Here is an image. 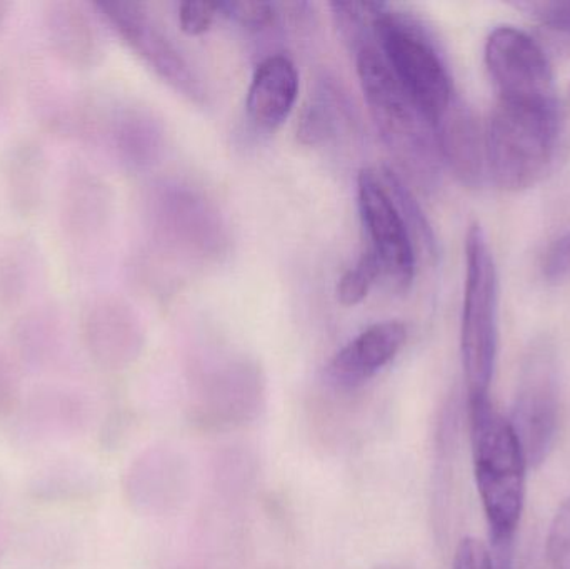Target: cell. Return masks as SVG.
Instances as JSON below:
<instances>
[{"label": "cell", "instance_id": "52a82bcc", "mask_svg": "<svg viewBox=\"0 0 570 569\" xmlns=\"http://www.w3.org/2000/svg\"><path fill=\"white\" fill-rule=\"evenodd\" d=\"M558 364L548 344L529 351L519 376L511 424L524 451L529 467H541L548 460L559 431Z\"/></svg>", "mask_w": 570, "mask_h": 569}, {"label": "cell", "instance_id": "6da1fadb", "mask_svg": "<svg viewBox=\"0 0 570 569\" xmlns=\"http://www.w3.org/2000/svg\"><path fill=\"white\" fill-rule=\"evenodd\" d=\"M469 426L475 483L491 533L492 563L494 569H512L528 460L511 421L495 410L491 398L469 401Z\"/></svg>", "mask_w": 570, "mask_h": 569}, {"label": "cell", "instance_id": "d4e9b609", "mask_svg": "<svg viewBox=\"0 0 570 569\" xmlns=\"http://www.w3.org/2000/svg\"><path fill=\"white\" fill-rule=\"evenodd\" d=\"M220 16L236 22L243 29L249 32H261L273 26L276 20V6L269 2H253V0H244V2H223L219 3Z\"/></svg>", "mask_w": 570, "mask_h": 569}, {"label": "cell", "instance_id": "7402d4cb", "mask_svg": "<svg viewBox=\"0 0 570 569\" xmlns=\"http://www.w3.org/2000/svg\"><path fill=\"white\" fill-rule=\"evenodd\" d=\"M30 490L37 500L66 503V501L76 500L82 491L87 490V481L80 470L72 467V463L57 464L43 471L42 474H37Z\"/></svg>", "mask_w": 570, "mask_h": 569}, {"label": "cell", "instance_id": "30bf717a", "mask_svg": "<svg viewBox=\"0 0 570 569\" xmlns=\"http://www.w3.org/2000/svg\"><path fill=\"white\" fill-rule=\"evenodd\" d=\"M80 336L94 361L106 370H124L139 357L144 333L129 304L112 296L90 300L80 316Z\"/></svg>", "mask_w": 570, "mask_h": 569}, {"label": "cell", "instance_id": "cb8c5ba5", "mask_svg": "<svg viewBox=\"0 0 570 569\" xmlns=\"http://www.w3.org/2000/svg\"><path fill=\"white\" fill-rule=\"evenodd\" d=\"M22 367L12 347L0 344V421L16 416L22 404Z\"/></svg>", "mask_w": 570, "mask_h": 569}, {"label": "cell", "instance_id": "1f68e13d", "mask_svg": "<svg viewBox=\"0 0 570 569\" xmlns=\"http://www.w3.org/2000/svg\"><path fill=\"white\" fill-rule=\"evenodd\" d=\"M10 89L9 82H7L6 76L0 72V117H2L3 110L7 109V104H9Z\"/></svg>", "mask_w": 570, "mask_h": 569}, {"label": "cell", "instance_id": "ffe728a7", "mask_svg": "<svg viewBox=\"0 0 570 569\" xmlns=\"http://www.w3.org/2000/svg\"><path fill=\"white\" fill-rule=\"evenodd\" d=\"M39 273V251L26 236L0 239V314L23 307Z\"/></svg>", "mask_w": 570, "mask_h": 569}, {"label": "cell", "instance_id": "484cf974", "mask_svg": "<svg viewBox=\"0 0 570 569\" xmlns=\"http://www.w3.org/2000/svg\"><path fill=\"white\" fill-rule=\"evenodd\" d=\"M334 133V117L324 99L308 104L298 122V139L305 146H317Z\"/></svg>", "mask_w": 570, "mask_h": 569}, {"label": "cell", "instance_id": "5bb4252c", "mask_svg": "<svg viewBox=\"0 0 570 569\" xmlns=\"http://www.w3.org/2000/svg\"><path fill=\"white\" fill-rule=\"evenodd\" d=\"M49 156L37 137L13 139L0 157V183L7 206L20 219L36 216L46 199Z\"/></svg>", "mask_w": 570, "mask_h": 569}, {"label": "cell", "instance_id": "7c38bea8", "mask_svg": "<svg viewBox=\"0 0 570 569\" xmlns=\"http://www.w3.org/2000/svg\"><path fill=\"white\" fill-rule=\"evenodd\" d=\"M112 213L106 180L83 163H70L59 193V226L73 243H86L102 233Z\"/></svg>", "mask_w": 570, "mask_h": 569}, {"label": "cell", "instance_id": "5b68a950", "mask_svg": "<svg viewBox=\"0 0 570 569\" xmlns=\"http://www.w3.org/2000/svg\"><path fill=\"white\" fill-rule=\"evenodd\" d=\"M374 32L395 79L434 129L455 102L451 73L434 40L417 20L385 3L375 19Z\"/></svg>", "mask_w": 570, "mask_h": 569}, {"label": "cell", "instance_id": "ba28073f", "mask_svg": "<svg viewBox=\"0 0 570 569\" xmlns=\"http://www.w3.org/2000/svg\"><path fill=\"white\" fill-rule=\"evenodd\" d=\"M484 59L499 100L558 106L551 63L541 46L524 30L512 26L492 30L485 42Z\"/></svg>", "mask_w": 570, "mask_h": 569}, {"label": "cell", "instance_id": "277c9868", "mask_svg": "<svg viewBox=\"0 0 570 569\" xmlns=\"http://www.w3.org/2000/svg\"><path fill=\"white\" fill-rule=\"evenodd\" d=\"M499 347V281L494 256L481 224L465 236V287L461 356L468 401L489 398Z\"/></svg>", "mask_w": 570, "mask_h": 569}, {"label": "cell", "instance_id": "f1b7e54d", "mask_svg": "<svg viewBox=\"0 0 570 569\" xmlns=\"http://www.w3.org/2000/svg\"><path fill=\"white\" fill-rule=\"evenodd\" d=\"M220 16L219 3L183 2L179 6L180 29L187 36H203Z\"/></svg>", "mask_w": 570, "mask_h": 569}, {"label": "cell", "instance_id": "2e32d148", "mask_svg": "<svg viewBox=\"0 0 570 569\" xmlns=\"http://www.w3.org/2000/svg\"><path fill=\"white\" fill-rule=\"evenodd\" d=\"M298 96V72L288 57H266L254 70L247 90V116L263 130L283 126Z\"/></svg>", "mask_w": 570, "mask_h": 569}, {"label": "cell", "instance_id": "836d02e7", "mask_svg": "<svg viewBox=\"0 0 570 569\" xmlns=\"http://www.w3.org/2000/svg\"><path fill=\"white\" fill-rule=\"evenodd\" d=\"M568 96H569V102H570V86H569V92H568Z\"/></svg>", "mask_w": 570, "mask_h": 569}, {"label": "cell", "instance_id": "4fadbf2b", "mask_svg": "<svg viewBox=\"0 0 570 569\" xmlns=\"http://www.w3.org/2000/svg\"><path fill=\"white\" fill-rule=\"evenodd\" d=\"M405 343L407 327L399 321L372 324L332 357L327 380L341 390L362 386L391 364Z\"/></svg>", "mask_w": 570, "mask_h": 569}, {"label": "cell", "instance_id": "8992f818", "mask_svg": "<svg viewBox=\"0 0 570 569\" xmlns=\"http://www.w3.org/2000/svg\"><path fill=\"white\" fill-rule=\"evenodd\" d=\"M100 19L159 77L190 102H206V90L186 57L164 32L146 3L107 0L94 3Z\"/></svg>", "mask_w": 570, "mask_h": 569}, {"label": "cell", "instance_id": "8fae6325", "mask_svg": "<svg viewBox=\"0 0 570 569\" xmlns=\"http://www.w3.org/2000/svg\"><path fill=\"white\" fill-rule=\"evenodd\" d=\"M104 20L96 6L77 0L43 3L42 27L53 56L73 70H90L106 56Z\"/></svg>", "mask_w": 570, "mask_h": 569}, {"label": "cell", "instance_id": "4dcf8cb0", "mask_svg": "<svg viewBox=\"0 0 570 569\" xmlns=\"http://www.w3.org/2000/svg\"><path fill=\"white\" fill-rule=\"evenodd\" d=\"M544 276L549 281H559L570 274V230L564 236L559 237L548 253H546L544 264H542Z\"/></svg>", "mask_w": 570, "mask_h": 569}, {"label": "cell", "instance_id": "3957f363", "mask_svg": "<svg viewBox=\"0 0 570 569\" xmlns=\"http://www.w3.org/2000/svg\"><path fill=\"white\" fill-rule=\"evenodd\" d=\"M354 56L365 102L385 146L409 174L417 179L431 177L439 157L431 124L395 79L377 42L362 47Z\"/></svg>", "mask_w": 570, "mask_h": 569}, {"label": "cell", "instance_id": "83f0119b", "mask_svg": "<svg viewBox=\"0 0 570 569\" xmlns=\"http://www.w3.org/2000/svg\"><path fill=\"white\" fill-rule=\"evenodd\" d=\"M548 557L552 569H570V497L559 508L552 521Z\"/></svg>", "mask_w": 570, "mask_h": 569}, {"label": "cell", "instance_id": "d6986e66", "mask_svg": "<svg viewBox=\"0 0 570 569\" xmlns=\"http://www.w3.org/2000/svg\"><path fill=\"white\" fill-rule=\"evenodd\" d=\"M434 136L439 156L464 183L474 184L484 174V134L472 114L458 100L435 124Z\"/></svg>", "mask_w": 570, "mask_h": 569}, {"label": "cell", "instance_id": "603a6c76", "mask_svg": "<svg viewBox=\"0 0 570 569\" xmlns=\"http://www.w3.org/2000/svg\"><path fill=\"white\" fill-rule=\"evenodd\" d=\"M382 277L381 264L371 249L365 251L357 263L342 274L337 284V300L342 306H357L371 293L372 286Z\"/></svg>", "mask_w": 570, "mask_h": 569}, {"label": "cell", "instance_id": "44dd1931", "mask_svg": "<svg viewBox=\"0 0 570 569\" xmlns=\"http://www.w3.org/2000/svg\"><path fill=\"white\" fill-rule=\"evenodd\" d=\"M384 3L332 2L335 26L351 52H357L368 43H375L374 23Z\"/></svg>", "mask_w": 570, "mask_h": 569}, {"label": "cell", "instance_id": "f546056e", "mask_svg": "<svg viewBox=\"0 0 570 569\" xmlns=\"http://www.w3.org/2000/svg\"><path fill=\"white\" fill-rule=\"evenodd\" d=\"M452 569H494L491 551L475 538H464L455 551Z\"/></svg>", "mask_w": 570, "mask_h": 569}, {"label": "cell", "instance_id": "e0dca14e", "mask_svg": "<svg viewBox=\"0 0 570 569\" xmlns=\"http://www.w3.org/2000/svg\"><path fill=\"white\" fill-rule=\"evenodd\" d=\"M173 451L153 448L144 451L127 470L124 493L127 503L140 513H163L180 494L183 468Z\"/></svg>", "mask_w": 570, "mask_h": 569}, {"label": "cell", "instance_id": "9a60e30c", "mask_svg": "<svg viewBox=\"0 0 570 569\" xmlns=\"http://www.w3.org/2000/svg\"><path fill=\"white\" fill-rule=\"evenodd\" d=\"M17 418L27 440L63 441L86 426L87 404L69 387L43 386L22 401Z\"/></svg>", "mask_w": 570, "mask_h": 569}, {"label": "cell", "instance_id": "ac0fdd59", "mask_svg": "<svg viewBox=\"0 0 570 569\" xmlns=\"http://www.w3.org/2000/svg\"><path fill=\"white\" fill-rule=\"evenodd\" d=\"M52 303L37 304L20 314L10 333V347L22 366L52 370L66 356L67 327Z\"/></svg>", "mask_w": 570, "mask_h": 569}, {"label": "cell", "instance_id": "9c48e42d", "mask_svg": "<svg viewBox=\"0 0 570 569\" xmlns=\"http://www.w3.org/2000/svg\"><path fill=\"white\" fill-rule=\"evenodd\" d=\"M357 197L362 224L371 241L368 249L377 256L382 277L395 290H407L415 276L412 233L379 169L367 167L361 170Z\"/></svg>", "mask_w": 570, "mask_h": 569}, {"label": "cell", "instance_id": "7a4b0ae2", "mask_svg": "<svg viewBox=\"0 0 570 569\" xmlns=\"http://www.w3.org/2000/svg\"><path fill=\"white\" fill-rule=\"evenodd\" d=\"M558 139V106L498 99L484 130L485 170L501 189H528L551 166Z\"/></svg>", "mask_w": 570, "mask_h": 569}, {"label": "cell", "instance_id": "4316f807", "mask_svg": "<svg viewBox=\"0 0 570 569\" xmlns=\"http://www.w3.org/2000/svg\"><path fill=\"white\" fill-rule=\"evenodd\" d=\"M515 7L538 20L544 29L570 39V0L519 2Z\"/></svg>", "mask_w": 570, "mask_h": 569}, {"label": "cell", "instance_id": "d6a6232c", "mask_svg": "<svg viewBox=\"0 0 570 569\" xmlns=\"http://www.w3.org/2000/svg\"><path fill=\"white\" fill-rule=\"evenodd\" d=\"M10 3L6 2V0H0V36H2L3 30H6L7 20H9L10 16Z\"/></svg>", "mask_w": 570, "mask_h": 569}]
</instances>
